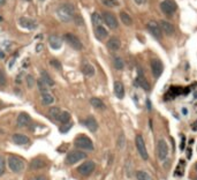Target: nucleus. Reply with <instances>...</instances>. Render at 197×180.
<instances>
[{"instance_id":"obj_27","label":"nucleus","mask_w":197,"mask_h":180,"mask_svg":"<svg viewBox=\"0 0 197 180\" xmlns=\"http://www.w3.org/2000/svg\"><path fill=\"white\" fill-rule=\"evenodd\" d=\"M185 166H186V162L183 159H180L178 166H176V170H175V176L176 177H182L183 173H185Z\"/></svg>"},{"instance_id":"obj_33","label":"nucleus","mask_w":197,"mask_h":180,"mask_svg":"<svg viewBox=\"0 0 197 180\" xmlns=\"http://www.w3.org/2000/svg\"><path fill=\"white\" fill-rule=\"evenodd\" d=\"M49 113L52 118L55 119V120H58V119H59V115H60V113H61V111H60V109H59V107L54 106V107H51V109H50Z\"/></svg>"},{"instance_id":"obj_40","label":"nucleus","mask_w":197,"mask_h":180,"mask_svg":"<svg viewBox=\"0 0 197 180\" xmlns=\"http://www.w3.org/2000/svg\"><path fill=\"white\" fill-rule=\"evenodd\" d=\"M5 172V159L2 156H0V176H2Z\"/></svg>"},{"instance_id":"obj_6","label":"nucleus","mask_w":197,"mask_h":180,"mask_svg":"<svg viewBox=\"0 0 197 180\" xmlns=\"http://www.w3.org/2000/svg\"><path fill=\"white\" fill-rule=\"evenodd\" d=\"M64 39L65 42L67 43L68 45H70L74 49V50H82V43L81 41L77 37H76L75 35L70 34V32H67V34L64 35Z\"/></svg>"},{"instance_id":"obj_30","label":"nucleus","mask_w":197,"mask_h":180,"mask_svg":"<svg viewBox=\"0 0 197 180\" xmlns=\"http://www.w3.org/2000/svg\"><path fill=\"white\" fill-rule=\"evenodd\" d=\"M91 21L95 24V27H97V26H100V24H102L103 17L102 15H99L98 13H94V14L91 15Z\"/></svg>"},{"instance_id":"obj_4","label":"nucleus","mask_w":197,"mask_h":180,"mask_svg":"<svg viewBox=\"0 0 197 180\" xmlns=\"http://www.w3.org/2000/svg\"><path fill=\"white\" fill-rule=\"evenodd\" d=\"M84 158H87V153H83V151H79V150H74V151H70V153H67L66 156V162L67 164H75L77 162L82 161Z\"/></svg>"},{"instance_id":"obj_20","label":"nucleus","mask_w":197,"mask_h":180,"mask_svg":"<svg viewBox=\"0 0 197 180\" xmlns=\"http://www.w3.org/2000/svg\"><path fill=\"white\" fill-rule=\"evenodd\" d=\"M31 121V118L30 115L28 114V113H20L19 117H17V126L19 127H24V126H28Z\"/></svg>"},{"instance_id":"obj_11","label":"nucleus","mask_w":197,"mask_h":180,"mask_svg":"<svg viewBox=\"0 0 197 180\" xmlns=\"http://www.w3.org/2000/svg\"><path fill=\"white\" fill-rule=\"evenodd\" d=\"M103 20H104V22L107 24V27L111 28V29H117L118 28V20L115 17L114 14L112 13H108V12H105L104 14H103Z\"/></svg>"},{"instance_id":"obj_42","label":"nucleus","mask_w":197,"mask_h":180,"mask_svg":"<svg viewBox=\"0 0 197 180\" xmlns=\"http://www.w3.org/2000/svg\"><path fill=\"white\" fill-rule=\"evenodd\" d=\"M103 2L108 6V7H114V6H117V1H114V0H103Z\"/></svg>"},{"instance_id":"obj_8","label":"nucleus","mask_w":197,"mask_h":180,"mask_svg":"<svg viewBox=\"0 0 197 180\" xmlns=\"http://www.w3.org/2000/svg\"><path fill=\"white\" fill-rule=\"evenodd\" d=\"M95 166H96L95 163H94L92 161H87L77 168V172L80 173L81 176H84V177L89 176V174H91V173L94 172Z\"/></svg>"},{"instance_id":"obj_15","label":"nucleus","mask_w":197,"mask_h":180,"mask_svg":"<svg viewBox=\"0 0 197 180\" xmlns=\"http://www.w3.org/2000/svg\"><path fill=\"white\" fill-rule=\"evenodd\" d=\"M82 124H83L84 126L87 127L90 132H92V133L98 129V124H97V121H96V119L94 118V117H91V115L90 117H88L87 119L82 120Z\"/></svg>"},{"instance_id":"obj_44","label":"nucleus","mask_w":197,"mask_h":180,"mask_svg":"<svg viewBox=\"0 0 197 180\" xmlns=\"http://www.w3.org/2000/svg\"><path fill=\"white\" fill-rule=\"evenodd\" d=\"M44 49V46H43L42 43H39V44H37V46H36V52L37 53H39V52H42V50Z\"/></svg>"},{"instance_id":"obj_26","label":"nucleus","mask_w":197,"mask_h":180,"mask_svg":"<svg viewBox=\"0 0 197 180\" xmlns=\"http://www.w3.org/2000/svg\"><path fill=\"white\" fill-rule=\"evenodd\" d=\"M120 20H121V22L125 24V26H132L133 24V19H132V16L129 15L128 13H126V12H121L120 13Z\"/></svg>"},{"instance_id":"obj_22","label":"nucleus","mask_w":197,"mask_h":180,"mask_svg":"<svg viewBox=\"0 0 197 180\" xmlns=\"http://www.w3.org/2000/svg\"><path fill=\"white\" fill-rule=\"evenodd\" d=\"M95 34H96V37L99 39V41H103V39H105L108 36V32L105 28L103 27L102 24L100 26H97L95 28Z\"/></svg>"},{"instance_id":"obj_10","label":"nucleus","mask_w":197,"mask_h":180,"mask_svg":"<svg viewBox=\"0 0 197 180\" xmlns=\"http://www.w3.org/2000/svg\"><path fill=\"white\" fill-rule=\"evenodd\" d=\"M151 72L156 79H158V77L163 74L164 66H163V62L160 61L159 59H152L151 60Z\"/></svg>"},{"instance_id":"obj_24","label":"nucleus","mask_w":197,"mask_h":180,"mask_svg":"<svg viewBox=\"0 0 197 180\" xmlns=\"http://www.w3.org/2000/svg\"><path fill=\"white\" fill-rule=\"evenodd\" d=\"M46 166V163L42 159H34V161H31L30 163V169L34 171V170H39V169H43V168H45Z\"/></svg>"},{"instance_id":"obj_17","label":"nucleus","mask_w":197,"mask_h":180,"mask_svg":"<svg viewBox=\"0 0 197 180\" xmlns=\"http://www.w3.org/2000/svg\"><path fill=\"white\" fill-rule=\"evenodd\" d=\"M81 69H82V73L85 75V76H94L96 73V71H95V67L91 65L90 62H83L82 64V67H81Z\"/></svg>"},{"instance_id":"obj_41","label":"nucleus","mask_w":197,"mask_h":180,"mask_svg":"<svg viewBox=\"0 0 197 180\" xmlns=\"http://www.w3.org/2000/svg\"><path fill=\"white\" fill-rule=\"evenodd\" d=\"M51 65L53 66V67L57 69V71H61V64H60V61H58V60L53 59V60H51Z\"/></svg>"},{"instance_id":"obj_5","label":"nucleus","mask_w":197,"mask_h":180,"mask_svg":"<svg viewBox=\"0 0 197 180\" xmlns=\"http://www.w3.org/2000/svg\"><path fill=\"white\" fill-rule=\"evenodd\" d=\"M160 9L165 15L172 16L176 11V4L173 0H164L160 2Z\"/></svg>"},{"instance_id":"obj_35","label":"nucleus","mask_w":197,"mask_h":180,"mask_svg":"<svg viewBox=\"0 0 197 180\" xmlns=\"http://www.w3.org/2000/svg\"><path fill=\"white\" fill-rule=\"evenodd\" d=\"M37 85H38L39 91L42 92V94H45V92H47V85H46V83L42 80V79L37 81Z\"/></svg>"},{"instance_id":"obj_9","label":"nucleus","mask_w":197,"mask_h":180,"mask_svg":"<svg viewBox=\"0 0 197 180\" xmlns=\"http://www.w3.org/2000/svg\"><path fill=\"white\" fill-rule=\"evenodd\" d=\"M157 153H158V158L160 161H165L168 156V146L165 140H159L157 144Z\"/></svg>"},{"instance_id":"obj_48","label":"nucleus","mask_w":197,"mask_h":180,"mask_svg":"<svg viewBox=\"0 0 197 180\" xmlns=\"http://www.w3.org/2000/svg\"><path fill=\"white\" fill-rule=\"evenodd\" d=\"M14 62H15V59H13V60H12V61H11V64H8V67H9V68H11L12 66L14 65Z\"/></svg>"},{"instance_id":"obj_45","label":"nucleus","mask_w":197,"mask_h":180,"mask_svg":"<svg viewBox=\"0 0 197 180\" xmlns=\"http://www.w3.org/2000/svg\"><path fill=\"white\" fill-rule=\"evenodd\" d=\"M134 1H135L137 5H143V4H145L147 0H134Z\"/></svg>"},{"instance_id":"obj_7","label":"nucleus","mask_w":197,"mask_h":180,"mask_svg":"<svg viewBox=\"0 0 197 180\" xmlns=\"http://www.w3.org/2000/svg\"><path fill=\"white\" fill-rule=\"evenodd\" d=\"M136 148L138 150V153L141 155V157L143 158L144 161H147L149 158L148 155V150H147V147H145V142L143 140V136L142 135H136Z\"/></svg>"},{"instance_id":"obj_2","label":"nucleus","mask_w":197,"mask_h":180,"mask_svg":"<svg viewBox=\"0 0 197 180\" xmlns=\"http://www.w3.org/2000/svg\"><path fill=\"white\" fill-rule=\"evenodd\" d=\"M7 163H8L9 170L14 173H19L24 169V163H23V161L21 158L16 157V156H9L7 159Z\"/></svg>"},{"instance_id":"obj_28","label":"nucleus","mask_w":197,"mask_h":180,"mask_svg":"<svg viewBox=\"0 0 197 180\" xmlns=\"http://www.w3.org/2000/svg\"><path fill=\"white\" fill-rule=\"evenodd\" d=\"M54 102V97L49 92H45V94H42V103L44 105H50Z\"/></svg>"},{"instance_id":"obj_49","label":"nucleus","mask_w":197,"mask_h":180,"mask_svg":"<svg viewBox=\"0 0 197 180\" xmlns=\"http://www.w3.org/2000/svg\"><path fill=\"white\" fill-rule=\"evenodd\" d=\"M6 4V0H0V6H4Z\"/></svg>"},{"instance_id":"obj_13","label":"nucleus","mask_w":197,"mask_h":180,"mask_svg":"<svg viewBox=\"0 0 197 180\" xmlns=\"http://www.w3.org/2000/svg\"><path fill=\"white\" fill-rule=\"evenodd\" d=\"M148 29L155 38L159 39L161 37V29H160L159 23H157L156 21H150L148 23Z\"/></svg>"},{"instance_id":"obj_46","label":"nucleus","mask_w":197,"mask_h":180,"mask_svg":"<svg viewBox=\"0 0 197 180\" xmlns=\"http://www.w3.org/2000/svg\"><path fill=\"white\" fill-rule=\"evenodd\" d=\"M187 151H188V153H187V157L190 158V157H191V149H188Z\"/></svg>"},{"instance_id":"obj_43","label":"nucleus","mask_w":197,"mask_h":180,"mask_svg":"<svg viewBox=\"0 0 197 180\" xmlns=\"http://www.w3.org/2000/svg\"><path fill=\"white\" fill-rule=\"evenodd\" d=\"M30 180H47L45 176H36V177H32Z\"/></svg>"},{"instance_id":"obj_36","label":"nucleus","mask_w":197,"mask_h":180,"mask_svg":"<svg viewBox=\"0 0 197 180\" xmlns=\"http://www.w3.org/2000/svg\"><path fill=\"white\" fill-rule=\"evenodd\" d=\"M73 20H74V23H75L77 27H82V26H84V20L83 17L81 15H74L73 16Z\"/></svg>"},{"instance_id":"obj_21","label":"nucleus","mask_w":197,"mask_h":180,"mask_svg":"<svg viewBox=\"0 0 197 180\" xmlns=\"http://www.w3.org/2000/svg\"><path fill=\"white\" fill-rule=\"evenodd\" d=\"M121 46V43H120V39L118 37H111L107 42V47L112 51H118Z\"/></svg>"},{"instance_id":"obj_31","label":"nucleus","mask_w":197,"mask_h":180,"mask_svg":"<svg viewBox=\"0 0 197 180\" xmlns=\"http://www.w3.org/2000/svg\"><path fill=\"white\" fill-rule=\"evenodd\" d=\"M114 67H115V69H118V71H122L123 69V67H125V62H123V60H122L120 57H117L114 58Z\"/></svg>"},{"instance_id":"obj_16","label":"nucleus","mask_w":197,"mask_h":180,"mask_svg":"<svg viewBox=\"0 0 197 180\" xmlns=\"http://www.w3.org/2000/svg\"><path fill=\"white\" fill-rule=\"evenodd\" d=\"M49 44L53 50H59L62 46V39L58 35H51L49 37Z\"/></svg>"},{"instance_id":"obj_39","label":"nucleus","mask_w":197,"mask_h":180,"mask_svg":"<svg viewBox=\"0 0 197 180\" xmlns=\"http://www.w3.org/2000/svg\"><path fill=\"white\" fill-rule=\"evenodd\" d=\"M125 135L121 134L120 136H119V140H118V147L120 148V149H122L123 147H125Z\"/></svg>"},{"instance_id":"obj_52","label":"nucleus","mask_w":197,"mask_h":180,"mask_svg":"<svg viewBox=\"0 0 197 180\" xmlns=\"http://www.w3.org/2000/svg\"><path fill=\"white\" fill-rule=\"evenodd\" d=\"M41 1H45V0H41Z\"/></svg>"},{"instance_id":"obj_14","label":"nucleus","mask_w":197,"mask_h":180,"mask_svg":"<svg viewBox=\"0 0 197 180\" xmlns=\"http://www.w3.org/2000/svg\"><path fill=\"white\" fill-rule=\"evenodd\" d=\"M159 26H160V29L163 30V32L167 36H172V35L174 34V26L172 24L171 22L168 21H165V20H161L159 22Z\"/></svg>"},{"instance_id":"obj_19","label":"nucleus","mask_w":197,"mask_h":180,"mask_svg":"<svg viewBox=\"0 0 197 180\" xmlns=\"http://www.w3.org/2000/svg\"><path fill=\"white\" fill-rule=\"evenodd\" d=\"M13 142L15 143V144H19V146H23V144H27L29 143V138L26 136V135L23 134H19V133H16V134L13 135V138H12Z\"/></svg>"},{"instance_id":"obj_23","label":"nucleus","mask_w":197,"mask_h":180,"mask_svg":"<svg viewBox=\"0 0 197 180\" xmlns=\"http://www.w3.org/2000/svg\"><path fill=\"white\" fill-rule=\"evenodd\" d=\"M136 85H138L141 88H143L145 91H150V85H149V82L145 80V77L142 76V74H141V69H140V75L136 79Z\"/></svg>"},{"instance_id":"obj_34","label":"nucleus","mask_w":197,"mask_h":180,"mask_svg":"<svg viewBox=\"0 0 197 180\" xmlns=\"http://www.w3.org/2000/svg\"><path fill=\"white\" fill-rule=\"evenodd\" d=\"M58 120H59L60 123H62V124L69 123V120H70V114H69L68 112H61Z\"/></svg>"},{"instance_id":"obj_51","label":"nucleus","mask_w":197,"mask_h":180,"mask_svg":"<svg viewBox=\"0 0 197 180\" xmlns=\"http://www.w3.org/2000/svg\"><path fill=\"white\" fill-rule=\"evenodd\" d=\"M195 169H196V171H197V163L195 164Z\"/></svg>"},{"instance_id":"obj_47","label":"nucleus","mask_w":197,"mask_h":180,"mask_svg":"<svg viewBox=\"0 0 197 180\" xmlns=\"http://www.w3.org/2000/svg\"><path fill=\"white\" fill-rule=\"evenodd\" d=\"M185 148V136H182V143H181V149Z\"/></svg>"},{"instance_id":"obj_50","label":"nucleus","mask_w":197,"mask_h":180,"mask_svg":"<svg viewBox=\"0 0 197 180\" xmlns=\"http://www.w3.org/2000/svg\"><path fill=\"white\" fill-rule=\"evenodd\" d=\"M0 58H4V53H2V51H0Z\"/></svg>"},{"instance_id":"obj_32","label":"nucleus","mask_w":197,"mask_h":180,"mask_svg":"<svg viewBox=\"0 0 197 180\" xmlns=\"http://www.w3.org/2000/svg\"><path fill=\"white\" fill-rule=\"evenodd\" d=\"M136 178H137V180H152L150 174L147 173L145 171H137Z\"/></svg>"},{"instance_id":"obj_38","label":"nucleus","mask_w":197,"mask_h":180,"mask_svg":"<svg viewBox=\"0 0 197 180\" xmlns=\"http://www.w3.org/2000/svg\"><path fill=\"white\" fill-rule=\"evenodd\" d=\"M26 80H27L28 87H29V88H32V87H34V85H35L34 76H32V75H27V76H26Z\"/></svg>"},{"instance_id":"obj_1","label":"nucleus","mask_w":197,"mask_h":180,"mask_svg":"<svg viewBox=\"0 0 197 180\" xmlns=\"http://www.w3.org/2000/svg\"><path fill=\"white\" fill-rule=\"evenodd\" d=\"M75 8L72 4H64L57 8V15L62 22H69L73 20Z\"/></svg>"},{"instance_id":"obj_29","label":"nucleus","mask_w":197,"mask_h":180,"mask_svg":"<svg viewBox=\"0 0 197 180\" xmlns=\"http://www.w3.org/2000/svg\"><path fill=\"white\" fill-rule=\"evenodd\" d=\"M42 80L44 81L46 83V85H49V87H53L54 85V81L52 80V77L50 76V74L46 73L45 71L42 72Z\"/></svg>"},{"instance_id":"obj_18","label":"nucleus","mask_w":197,"mask_h":180,"mask_svg":"<svg viewBox=\"0 0 197 180\" xmlns=\"http://www.w3.org/2000/svg\"><path fill=\"white\" fill-rule=\"evenodd\" d=\"M114 94L119 100H122L125 97V87L122 85V82L120 81L114 82Z\"/></svg>"},{"instance_id":"obj_37","label":"nucleus","mask_w":197,"mask_h":180,"mask_svg":"<svg viewBox=\"0 0 197 180\" xmlns=\"http://www.w3.org/2000/svg\"><path fill=\"white\" fill-rule=\"evenodd\" d=\"M6 74H5L4 69H0V87H5L6 85Z\"/></svg>"},{"instance_id":"obj_12","label":"nucleus","mask_w":197,"mask_h":180,"mask_svg":"<svg viewBox=\"0 0 197 180\" xmlns=\"http://www.w3.org/2000/svg\"><path fill=\"white\" fill-rule=\"evenodd\" d=\"M19 24L24 29H29V30H34L38 27V23L32 19H28V17H20Z\"/></svg>"},{"instance_id":"obj_3","label":"nucleus","mask_w":197,"mask_h":180,"mask_svg":"<svg viewBox=\"0 0 197 180\" xmlns=\"http://www.w3.org/2000/svg\"><path fill=\"white\" fill-rule=\"evenodd\" d=\"M76 148H80L83 150H94V143L90 139L85 136V135H81L79 138H76L75 142H74Z\"/></svg>"},{"instance_id":"obj_25","label":"nucleus","mask_w":197,"mask_h":180,"mask_svg":"<svg viewBox=\"0 0 197 180\" xmlns=\"http://www.w3.org/2000/svg\"><path fill=\"white\" fill-rule=\"evenodd\" d=\"M90 104L95 107V109H98V110H104V109L106 107L105 104H104V102H103L102 100L97 98V97H92L90 100Z\"/></svg>"}]
</instances>
